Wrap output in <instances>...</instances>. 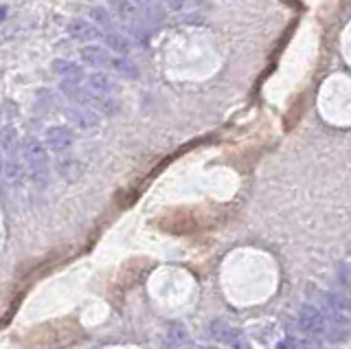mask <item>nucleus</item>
<instances>
[{
  "instance_id": "obj_19",
  "label": "nucleus",
  "mask_w": 351,
  "mask_h": 349,
  "mask_svg": "<svg viewBox=\"0 0 351 349\" xmlns=\"http://www.w3.org/2000/svg\"><path fill=\"white\" fill-rule=\"evenodd\" d=\"M200 349H217V347H200Z\"/></svg>"
},
{
  "instance_id": "obj_3",
  "label": "nucleus",
  "mask_w": 351,
  "mask_h": 349,
  "mask_svg": "<svg viewBox=\"0 0 351 349\" xmlns=\"http://www.w3.org/2000/svg\"><path fill=\"white\" fill-rule=\"evenodd\" d=\"M66 34L77 42H84V45H90V42L104 38L101 29H99L97 25H93L90 20H84V18L71 20L69 27H66Z\"/></svg>"
},
{
  "instance_id": "obj_9",
  "label": "nucleus",
  "mask_w": 351,
  "mask_h": 349,
  "mask_svg": "<svg viewBox=\"0 0 351 349\" xmlns=\"http://www.w3.org/2000/svg\"><path fill=\"white\" fill-rule=\"evenodd\" d=\"M167 345H171L173 349H182L186 345H191V338L182 325H171L167 332Z\"/></svg>"
},
{
  "instance_id": "obj_5",
  "label": "nucleus",
  "mask_w": 351,
  "mask_h": 349,
  "mask_svg": "<svg viewBox=\"0 0 351 349\" xmlns=\"http://www.w3.org/2000/svg\"><path fill=\"white\" fill-rule=\"evenodd\" d=\"M112 53H110L106 47L101 45H88L82 49V60L88 67H95V69H110L112 64Z\"/></svg>"
},
{
  "instance_id": "obj_2",
  "label": "nucleus",
  "mask_w": 351,
  "mask_h": 349,
  "mask_svg": "<svg viewBox=\"0 0 351 349\" xmlns=\"http://www.w3.org/2000/svg\"><path fill=\"white\" fill-rule=\"evenodd\" d=\"M299 323H301V330L310 336H321L327 332L325 314L318 310L316 305H303L299 312Z\"/></svg>"
},
{
  "instance_id": "obj_15",
  "label": "nucleus",
  "mask_w": 351,
  "mask_h": 349,
  "mask_svg": "<svg viewBox=\"0 0 351 349\" xmlns=\"http://www.w3.org/2000/svg\"><path fill=\"white\" fill-rule=\"evenodd\" d=\"M277 349H296L294 338H283V341L277 343Z\"/></svg>"
},
{
  "instance_id": "obj_12",
  "label": "nucleus",
  "mask_w": 351,
  "mask_h": 349,
  "mask_svg": "<svg viewBox=\"0 0 351 349\" xmlns=\"http://www.w3.org/2000/svg\"><path fill=\"white\" fill-rule=\"evenodd\" d=\"M5 167H7V176H9L11 182L22 180V173H25V169H22V165H20L18 160H9Z\"/></svg>"
},
{
  "instance_id": "obj_7",
  "label": "nucleus",
  "mask_w": 351,
  "mask_h": 349,
  "mask_svg": "<svg viewBox=\"0 0 351 349\" xmlns=\"http://www.w3.org/2000/svg\"><path fill=\"white\" fill-rule=\"evenodd\" d=\"M104 42H106V49L112 53V51H117L121 58H125V53H130V49H132V45H130V40L123 36V34H104Z\"/></svg>"
},
{
  "instance_id": "obj_4",
  "label": "nucleus",
  "mask_w": 351,
  "mask_h": 349,
  "mask_svg": "<svg viewBox=\"0 0 351 349\" xmlns=\"http://www.w3.org/2000/svg\"><path fill=\"white\" fill-rule=\"evenodd\" d=\"M75 141V134L71 128L66 125H53L47 130V139H44V147L51 152H64L66 147H71Z\"/></svg>"
},
{
  "instance_id": "obj_16",
  "label": "nucleus",
  "mask_w": 351,
  "mask_h": 349,
  "mask_svg": "<svg viewBox=\"0 0 351 349\" xmlns=\"http://www.w3.org/2000/svg\"><path fill=\"white\" fill-rule=\"evenodd\" d=\"M301 349H318V345L314 341H305V343H301Z\"/></svg>"
},
{
  "instance_id": "obj_18",
  "label": "nucleus",
  "mask_w": 351,
  "mask_h": 349,
  "mask_svg": "<svg viewBox=\"0 0 351 349\" xmlns=\"http://www.w3.org/2000/svg\"><path fill=\"white\" fill-rule=\"evenodd\" d=\"M3 169H5V163H3V158H0V173H3Z\"/></svg>"
},
{
  "instance_id": "obj_10",
  "label": "nucleus",
  "mask_w": 351,
  "mask_h": 349,
  "mask_svg": "<svg viewBox=\"0 0 351 349\" xmlns=\"http://www.w3.org/2000/svg\"><path fill=\"white\" fill-rule=\"evenodd\" d=\"M53 69H55V73L66 75V80H75V82H80V80H82V71L77 69L73 62L55 60V62H53Z\"/></svg>"
},
{
  "instance_id": "obj_13",
  "label": "nucleus",
  "mask_w": 351,
  "mask_h": 349,
  "mask_svg": "<svg viewBox=\"0 0 351 349\" xmlns=\"http://www.w3.org/2000/svg\"><path fill=\"white\" fill-rule=\"evenodd\" d=\"M202 5L200 3H167L165 9H169V12H191V9H200Z\"/></svg>"
},
{
  "instance_id": "obj_1",
  "label": "nucleus",
  "mask_w": 351,
  "mask_h": 349,
  "mask_svg": "<svg viewBox=\"0 0 351 349\" xmlns=\"http://www.w3.org/2000/svg\"><path fill=\"white\" fill-rule=\"evenodd\" d=\"M22 158L27 163L29 176L36 184H47L49 180V154L40 141H27L22 145Z\"/></svg>"
},
{
  "instance_id": "obj_11",
  "label": "nucleus",
  "mask_w": 351,
  "mask_h": 349,
  "mask_svg": "<svg viewBox=\"0 0 351 349\" xmlns=\"http://www.w3.org/2000/svg\"><path fill=\"white\" fill-rule=\"evenodd\" d=\"M90 16H93L95 23L99 25V29H106L108 34H112V18H110V14L106 12L104 7H93Z\"/></svg>"
},
{
  "instance_id": "obj_6",
  "label": "nucleus",
  "mask_w": 351,
  "mask_h": 349,
  "mask_svg": "<svg viewBox=\"0 0 351 349\" xmlns=\"http://www.w3.org/2000/svg\"><path fill=\"white\" fill-rule=\"evenodd\" d=\"M86 88H88V91H93V93H97V95L110 97L112 93L119 91V84H117L112 77H110V75H106V73H95V75H90V77H88Z\"/></svg>"
},
{
  "instance_id": "obj_17",
  "label": "nucleus",
  "mask_w": 351,
  "mask_h": 349,
  "mask_svg": "<svg viewBox=\"0 0 351 349\" xmlns=\"http://www.w3.org/2000/svg\"><path fill=\"white\" fill-rule=\"evenodd\" d=\"M7 16V7H0V20H5Z\"/></svg>"
},
{
  "instance_id": "obj_14",
  "label": "nucleus",
  "mask_w": 351,
  "mask_h": 349,
  "mask_svg": "<svg viewBox=\"0 0 351 349\" xmlns=\"http://www.w3.org/2000/svg\"><path fill=\"white\" fill-rule=\"evenodd\" d=\"M327 338L332 343H343V341H347V338H349V332L345 330V327H334V330H329Z\"/></svg>"
},
{
  "instance_id": "obj_8",
  "label": "nucleus",
  "mask_w": 351,
  "mask_h": 349,
  "mask_svg": "<svg viewBox=\"0 0 351 349\" xmlns=\"http://www.w3.org/2000/svg\"><path fill=\"white\" fill-rule=\"evenodd\" d=\"M110 71L119 73L121 77H128V80H136L138 77V71L136 67L132 64L128 58H121V56H114L112 58V64H110Z\"/></svg>"
}]
</instances>
